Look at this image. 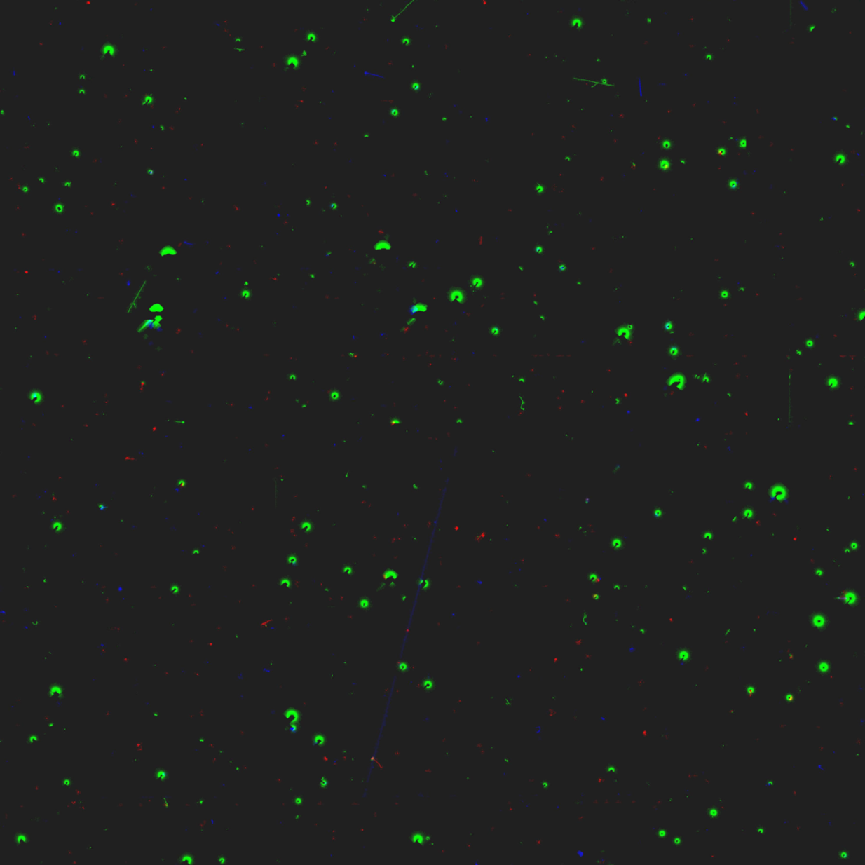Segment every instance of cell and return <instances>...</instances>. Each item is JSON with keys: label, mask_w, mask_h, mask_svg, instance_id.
<instances>
[{"label": "cell", "mask_w": 865, "mask_h": 865, "mask_svg": "<svg viewBox=\"0 0 865 865\" xmlns=\"http://www.w3.org/2000/svg\"><path fill=\"white\" fill-rule=\"evenodd\" d=\"M391 696H393V693L390 694L389 697L387 699L386 703L385 704L384 709H383L380 726H379L376 742H374L372 755V757H370L367 776H366L367 778H366V788L365 789V792H367L369 782L372 781V777L374 775V770L376 768L377 758L379 756V752H380L383 738H384V732L387 726V723H388L391 703H393V701H391Z\"/></svg>", "instance_id": "1"}]
</instances>
